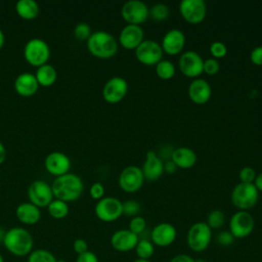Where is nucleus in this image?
I'll return each instance as SVG.
<instances>
[{
    "instance_id": "1",
    "label": "nucleus",
    "mask_w": 262,
    "mask_h": 262,
    "mask_svg": "<svg viewBox=\"0 0 262 262\" xmlns=\"http://www.w3.org/2000/svg\"><path fill=\"white\" fill-rule=\"evenodd\" d=\"M53 196L66 203L80 199L84 190V183L80 176L74 173H67L56 177L51 184Z\"/></svg>"
},
{
    "instance_id": "2",
    "label": "nucleus",
    "mask_w": 262,
    "mask_h": 262,
    "mask_svg": "<svg viewBox=\"0 0 262 262\" xmlns=\"http://www.w3.org/2000/svg\"><path fill=\"white\" fill-rule=\"evenodd\" d=\"M2 244L11 255L16 257L29 256L34 250L33 235L24 227H11L6 230Z\"/></svg>"
},
{
    "instance_id": "3",
    "label": "nucleus",
    "mask_w": 262,
    "mask_h": 262,
    "mask_svg": "<svg viewBox=\"0 0 262 262\" xmlns=\"http://www.w3.org/2000/svg\"><path fill=\"white\" fill-rule=\"evenodd\" d=\"M88 51L100 59L112 58L118 51V42L113 35L105 31H96L86 41Z\"/></svg>"
},
{
    "instance_id": "4",
    "label": "nucleus",
    "mask_w": 262,
    "mask_h": 262,
    "mask_svg": "<svg viewBox=\"0 0 262 262\" xmlns=\"http://www.w3.org/2000/svg\"><path fill=\"white\" fill-rule=\"evenodd\" d=\"M212 241V229L206 222L193 223L186 235L188 248L195 253H202L208 249Z\"/></svg>"
},
{
    "instance_id": "5",
    "label": "nucleus",
    "mask_w": 262,
    "mask_h": 262,
    "mask_svg": "<svg viewBox=\"0 0 262 262\" xmlns=\"http://www.w3.org/2000/svg\"><path fill=\"white\" fill-rule=\"evenodd\" d=\"M24 57L29 64L39 68L50 58V47L43 39H30L24 47Z\"/></svg>"
},
{
    "instance_id": "6",
    "label": "nucleus",
    "mask_w": 262,
    "mask_h": 262,
    "mask_svg": "<svg viewBox=\"0 0 262 262\" xmlns=\"http://www.w3.org/2000/svg\"><path fill=\"white\" fill-rule=\"evenodd\" d=\"M259 191L253 183H238L231 192V203L239 211L252 209L258 202Z\"/></svg>"
},
{
    "instance_id": "7",
    "label": "nucleus",
    "mask_w": 262,
    "mask_h": 262,
    "mask_svg": "<svg viewBox=\"0 0 262 262\" xmlns=\"http://www.w3.org/2000/svg\"><path fill=\"white\" fill-rule=\"evenodd\" d=\"M94 213L102 222H114L123 215V203L114 196H103L97 201Z\"/></svg>"
},
{
    "instance_id": "8",
    "label": "nucleus",
    "mask_w": 262,
    "mask_h": 262,
    "mask_svg": "<svg viewBox=\"0 0 262 262\" xmlns=\"http://www.w3.org/2000/svg\"><path fill=\"white\" fill-rule=\"evenodd\" d=\"M121 14L128 25L140 26L148 18L149 8L142 1L130 0L122 6Z\"/></svg>"
},
{
    "instance_id": "9",
    "label": "nucleus",
    "mask_w": 262,
    "mask_h": 262,
    "mask_svg": "<svg viewBox=\"0 0 262 262\" xmlns=\"http://www.w3.org/2000/svg\"><path fill=\"white\" fill-rule=\"evenodd\" d=\"M255 226L254 217L248 211L235 212L229 220V231L234 238H245L249 236Z\"/></svg>"
},
{
    "instance_id": "10",
    "label": "nucleus",
    "mask_w": 262,
    "mask_h": 262,
    "mask_svg": "<svg viewBox=\"0 0 262 262\" xmlns=\"http://www.w3.org/2000/svg\"><path fill=\"white\" fill-rule=\"evenodd\" d=\"M28 198L30 203L38 208H47L53 201V192L51 185L44 180L33 181L28 188Z\"/></svg>"
},
{
    "instance_id": "11",
    "label": "nucleus",
    "mask_w": 262,
    "mask_h": 262,
    "mask_svg": "<svg viewBox=\"0 0 262 262\" xmlns=\"http://www.w3.org/2000/svg\"><path fill=\"white\" fill-rule=\"evenodd\" d=\"M163 49L154 40H143L135 49V56L139 62L145 66H156L163 59Z\"/></svg>"
},
{
    "instance_id": "12",
    "label": "nucleus",
    "mask_w": 262,
    "mask_h": 262,
    "mask_svg": "<svg viewBox=\"0 0 262 262\" xmlns=\"http://www.w3.org/2000/svg\"><path fill=\"white\" fill-rule=\"evenodd\" d=\"M179 11L185 21L198 25L205 19L207 6L203 0H182L179 4Z\"/></svg>"
},
{
    "instance_id": "13",
    "label": "nucleus",
    "mask_w": 262,
    "mask_h": 262,
    "mask_svg": "<svg viewBox=\"0 0 262 262\" xmlns=\"http://www.w3.org/2000/svg\"><path fill=\"white\" fill-rule=\"evenodd\" d=\"M144 182V177L141 168L137 166H127L119 176L118 183L122 190L133 193L138 191Z\"/></svg>"
},
{
    "instance_id": "14",
    "label": "nucleus",
    "mask_w": 262,
    "mask_h": 262,
    "mask_svg": "<svg viewBox=\"0 0 262 262\" xmlns=\"http://www.w3.org/2000/svg\"><path fill=\"white\" fill-rule=\"evenodd\" d=\"M180 72L188 78L196 79L203 73L204 59L195 51H185L181 54L178 61Z\"/></svg>"
},
{
    "instance_id": "15",
    "label": "nucleus",
    "mask_w": 262,
    "mask_h": 262,
    "mask_svg": "<svg viewBox=\"0 0 262 262\" xmlns=\"http://www.w3.org/2000/svg\"><path fill=\"white\" fill-rule=\"evenodd\" d=\"M128 92V83L122 77H113L106 81L102 88L103 99L112 104L123 100Z\"/></svg>"
},
{
    "instance_id": "16",
    "label": "nucleus",
    "mask_w": 262,
    "mask_h": 262,
    "mask_svg": "<svg viewBox=\"0 0 262 262\" xmlns=\"http://www.w3.org/2000/svg\"><path fill=\"white\" fill-rule=\"evenodd\" d=\"M177 237V230L174 225L168 222L157 224L150 232V242L154 246L165 248L171 246Z\"/></svg>"
},
{
    "instance_id": "17",
    "label": "nucleus",
    "mask_w": 262,
    "mask_h": 262,
    "mask_svg": "<svg viewBox=\"0 0 262 262\" xmlns=\"http://www.w3.org/2000/svg\"><path fill=\"white\" fill-rule=\"evenodd\" d=\"M44 166L49 174L59 177L69 173L71 169V160L61 151H52L46 156Z\"/></svg>"
},
{
    "instance_id": "18",
    "label": "nucleus",
    "mask_w": 262,
    "mask_h": 262,
    "mask_svg": "<svg viewBox=\"0 0 262 262\" xmlns=\"http://www.w3.org/2000/svg\"><path fill=\"white\" fill-rule=\"evenodd\" d=\"M144 40V32L140 26L127 25L119 36V43L128 50H135Z\"/></svg>"
},
{
    "instance_id": "19",
    "label": "nucleus",
    "mask_w": 262,
    "mask_h": 262,
    "mask_svg": "<svg viewBox=\"0 0 262 262\" xmlns=\"http://www.w3.org/2000/svg\"><path fill=\"white\" fill-rule=\"evenodd\" d=\"M141 171L144 180L149 182L157 181L164 173V162L154 150H148L145 155Z\"/></svg>"
},
{
    "instance_id": "20",
    "label": "nucleus",
    "mask_w": 262,
    "mask_h": 262,
    "mask_svg": "<svg viewBox=\"0 0 262 262\" xmlns=\"http://www.w3.org/2000/svg\"><path fill=\"white\" fill-rule=\"evenodd\" d=\"M139 236L130 231L129 229H119L115 231L111 236L112 247L121 253L130 252L135 249Z\"/></svg>"
},
{
    "instance_id": "21",
    "label": "nucleus",
    "mask_w": 262,
    "mask_h": 262,
    "mask_svg": "<svg viewBox=\"0 0 262 262\" xmlns=\"http://www.w3.org/2000/svg\"><path fill=\"white\" fill-rule=\"evenodd\" d=\"M185 46V35L181 30L172 29L168 31L161 43V47L163 52L169 55H176L179 54Z\"/></svg>"
},
{
    "instance_id": "22",
    "label": "nucleus",
    "mask_w": 262,
    "mask_h": 262,
    "mask_svg": "<svg viewBox=\"0 0 262 262\" xmlns=\"http://www.w3.org/2000/svg\"><path fill=\"white\" fill-rule=\"evenodd\" d=\"M212 95V88L210 84L201 78L192 80L188 86V97L195 104L207 103Z\"/></svg>"
},
{
    "instance_id": "23",
    "label": "nucleus",
    "mask_w": 262,
    "mask_h": 262,
    "mask_svg": "<svg viewBox=\"0 0 262 262\" xmlns=\"http://www.w3.org/2000/svg\"><path fill=\"white\" fill-rule=\"evenodd\" d=\"M39 89V84L34 74L21 73L14 80V90L23 97H30L36 94Z\"/></svg>"
},
{
    "instance_id": "24",
    "label": "nucleus",
    "mask_w": 262,
    "mask_h": 262,
    "mask_svg": "<svg viewBox=\"0 0 262 262\" xmlns=\"http://www.w3.org/2000/svg\"><path fill=\"white\" fill-rule=\"evenodd\" d=\"M17 220L25 225H34L41 219V210L30 202L19 204L15 209Z\"/></svg>"
},
{
    "instance_id": "25",
    "label": "nucleus",
    "mask_w": 262,
    "mask_h": 262,
    "mask_svg": "<svg viewBox=\"0 0 262 262\" xmlns=\"http://www.w3.org/2000/svg\"><path fill=\"white\" fill-rule=\"evenodd\" d=\"M195 152L186 146L175 148L171 154V161L180 169H189L196 163Z\"/></svg>"
},
{
    "instance_id": "26",
    "label": "nucleus",
    "mask_w": 262,
    "mask_h": 262,
    "mask_svg": "<svg viewBox=\"0 0 262 262\" xmlns=\"http://www.w3.org/2000/svg\"><path fill=\"white\" fill-rule=\"evenodd\" d=\"M17 15L25 20L35 19L40 12L39 5L34 0H19L15 4Z\"/></svg>"
},
{
    "instance_id": "27",
    "label": "nucleus",
    "mask_w": 262,
    "mask_h": 262,
    "mask_svg": "<svg viewBox=\"0 0 262 262\" xmlns=\"http://www.w3.org/2000/svg\"><path fill=\"white\" fill-rule=\"evenodd\" d=\"M35 77L39 86L50 87L57 80V71L53 66L46 63L37 68Z\"/></svg>"
},
{
    "instance_id": "28",
    "label": "nucleus",
    "mask_w": 262,
    "mask_h": 262,
    "mask_svg": "<svg viewBox=\"0 0 262 262\" xmlns=\"http://www.w3.org/2000/svg\"><path fill=\"white\" fill-rule=\"evenodd\" d=\"M47 211L52 218L63 219L68 216L70 208L68 203L57 199H53V201L47 206Z\"/></svg>"
},
{
    "instance_id": "29",
    "label": "nucleus",
    "mask_w": 262,
    "mask_h": 262,
    "mask_svg": "<svg viewBox=\"0 0 262 262\" xmlns=\"http://www.w3.org/2000/svg\"><path fill=\"white\" fill-rule=\"evenodd\" d=\"M134 250L138 259L149 260L155 253V246L150 239L139 237V241Z\"/></svg>"
},
{
    "instance_id": "30",
    "label": "nucleus",
    "mask_w": 262,
    "mask_h": 262,
    "mask_svg": "<svg viewBox=\"0 0 262 262\" xmlns=\"http://www.w3.org/2000/svg\"><path fill=\"white\" fill-rule=\"evenodd\" d=\"M156 74L162 80H170L175 75V66L170 60L162 59L156 64Z\"/></svg>"
},
{
    "instance_id": "31",
    "label": "nucleus",
    "mask_w": 262,
    "mask_h": 262,
    "mask_svg": "<svg viewBox=\"0 0 262 262\" xmlns=\"http://www.w3.org/2000/svg\"><path fill=\"white\" fill-rule=\"evenodd\" d=\"M57 258L46 249L33 250L28 256L27 262H56Z\"/></svg>"
},
{
    "instance_id": "32",
    "label": "nucleus",
    "mask_w": 262,
    "mask_h": 262,
    "mask_svg": "<svg viewBox=\"0 0 262 262\" xmlns=\"http://www.w3.org/2000/svg\"><path fill=\"white\" fill-rule=\"evenodd\" d=\"M225 222V215L221 210H212L206 219V223L211 229H218L223 226Z\"/></svg>"
},
{
    "instance_id": "33",
    "label": "nucleus",
    "mask_w": 262,
    "mask_h": 262,
    "mask_svg": "<svg viewBox=\"0 0 262 262\" xmlns=\"http://www.w3.org/2000/svg\"><path fill=\"white\" fill-rule=\"evenodd\" d=\"M170 10L166 4L158 3L149 8V16L156 21H163L169 17Z\"/></svg>"
},
{
    "instance_id": "34",
    "label": "nucleus",
    "mask_w": 262,
    "mask_h": 262,
    "mask_svg": "<svg viewBox=\"0 0 262 262\" xmlns=\"http://www.w3.org/2000/svg\"><path fill=\"white\" fill-rule=\"evenodd\" d=\"M74 37L78 41H87L89 37L91 36V28L88 24L86 23H79L75 28H74Z\"/></svg>"
},
{
    "instance_id": "35",
    "label": "nucleus",
    "mask_w": 262,
    "mask_h": 262,
    "mask_svg": "<svg viewBox=\"0 0 262 262\" xmlns=\"http://www.w3.org/2000/svg\"><path fill=\"white\" fill-rule=\"evenodd\" d=\"M146 228V221L143 217L141 216H135L133 218H131L130 223H129V230L132 231L133 233H135L136 235H140L141 233H143V231Z\"/></svg>"
},
{
    "instance_id": "36",
    "label": "nucleus",
    "mask_w": 262,
    "mask_h": 262,
    "mask_svg": "<svg viewBox=\"0 0 262 262\" xmlns=\"http://www.w3.org/2000/svg\"><path fill=\"white\" fill-rule=\"evenodd\" d=\"M210 53L213 56V58L215 59H219V58H223L226 54H227V47L224 43L220 42V41H214L211 43L210 45Z\"/></svg>"
},
{
    "instance_id": "37",
    "label": "nucleus",
    "mask_w": 262,
    "mask_h": 262,
    "mask_svg": "<svg viewBox=\"0 0 262 262\" xmlns=\"http://www.w3.org/2000/svg\"><path fill=\"white\" fill-rule=\"evenodd\" d=\"M140 209V204L136 201L128 200L123 203V215L133 218L135 216H138Z\"/></svg>"
},
{
    "instance_id": "38",
    "label": "nucleus",
    "mask_w": 262,
    "mask_h": 262,
    "mask_svg": "<svg viewBox=\"0 0 262 262\" xmlns=\"http://www.w3.org/2000/svg\"><path fill=\"white\" fill-rule=\"evenodd\" d=\"M219 70H220V64L217 59L211 57V58L204 60L203 73L207 74L208 76H215L218 74Z\"/></svg>"
},
{
    "instance_id": "39",
    "label": "nucleus",
    "mask_w": 262,
    "mask_h": 262,
    "mask_svg": "<svg viewBox=\"0 0 262 262\" xmlns=\"http://www.w3.org/2000/svg\"><path fill=\"white\" fill-rule=\"evenodd\" d=\"M257 174L252 167H244L238 173V177L242 183H254Z\"/></svg>"
},
{
    "instance_id": "40",
    "label": "nucleus",
    "mask_w": 262,
    "mask_h": 262,
    "mask_svg": "<svg viewBox=\"0 0 262 262\" xmlns=\"http://www.w3.org/2000/svg\"><path fill=\"white\" fill-rule=\"evenodd\" d=\"M234 239L235 238L233 237V235L230 233L229 230H222L216 236V242L221 247H229V246H231L233 244Z\"/></svg>"
},
{
    "instance_id": "41",
    "label": "nucleus",
    "mask_w": 262,
    "mask_h": 262,
    "mask_svg": "<svg viewBox=\"0 0 262 262\" xmlns=\"http://www.w3.org/2000/svg\"><path fill=\"white\" fill-rule=\"evenodd\" d=\"M89 193H90V196L93 200H96V201L101 200L104 196V186H103V184L100 183V182H94L90 186Z\"/></svg>"
},
{
    "instance_id": "42",
    "label": "nucleus",
    "mask_w": 262,
    "mask_h": 262,
    "mask_svg": "<svg viewBox=\"0 0 262 262\" xmlns=\"http://www.w3.org/2000/svg\"><path fill=\"white\" fill-rule=\"evenodd\" d=\"M250 60L255 66H262V45L255 47L250 53Z\"/></svg>"
},
{
    "instance_id": "43",
    "label": "nucleus",
    "mask_w": 262,
    "mask_h": 262,
    "mask_svg": "<svg viewBox=\"0 0 262 262\" xmlns=\"http://www.w3.org/2000/svg\"><path fill=\"white\" fill-rule=\"evenodd\" d=\"M73 250L77 255H81L83 253H86L88 250V244L83 238H76L73 243Z\"/></svg>"
},
{
    "instance_id": "44",
    "label": "nucleus",
    "mask_w": 262,
    "mask_h": 262,
    "mask_svg": "<svg viewBox=\"0 0 262 262\" xmlns=\"http://www.w3.org/2000/svg\"><path fill=\"white\" fill-rule=\"evenodd\" d=\"M76 262H99V259L95 253L87 251L86 253L78 255Z\"/></svg>"
},
{
    "instance_id": "45",
    "label": "nucleus",
    "mask_w": 262,
    "mask_h": 262,
    "mask_svg": "<svg viewBox=\"0 0 262 262\" xmlns=\"http://www.w3.org/2000/svg\"><path fill=\"white\" fill-rule=\"evenodd\" d=\"M169 262H194V259L187 254H178L172 257Z\"/></svg>"
},
{
    "instance_id": "46",
    "label": "nucleus",
    "mask_w": 262,
    "mask_h": 262,
    "mask_svg": "<svg viewBox=\"0 0 262 262\" xmlns=\"http://www.w3.org/2000/svg\"><path fill=\"white\" fill-rule=\"evenodd\" d=\"M176 170H177V167L171 160L164 163V172L168 174H173L176 172Z\"/></svg>"
},
{
    "instance_id": "47",
    "label": "nucleus",
    "mask_w": 262,
    "mask_h": 262,
    "mask_svg": "<svg viewBox=\"0 0 262 262\" xmlns=\"http://www.w3.org/2000/svg\"><path fill=\"white\" fill-rule=\"evenodd\" d=\"M253 184L255 185V187L257 188L258 191H261V192H262V172L259 173V174L256 176V178H255Z\"/></svg>"
},
{
    "instance_id": "48",
    "label": "nucleus",
    "mask_w": 262,
    "mask_h": 262,
    "mask_svg": "<svg viewBox=\"0 0 262 262\" xmlns=\"http://www.w3.org/2000/svg\"><path fill=\"white\" fill-rule=\"evenodd\" d=\"M5 159H6V148L4 144L0 141V165L4 163Z\"/></svg>"
},
{
    "instance_id": "49",
    "label": "nucleus",
    "mask_w": 262,
    "mask_h": 262,
    "mask_svg": "<svg viewBox=\"0 0 262 262\" xmlns=\"http://www.w3.org/2000/svg\"><path fill=\"white\" fill-rule=\"evenodd\" d=\"M4 42H5V36H4L3 31L0 29V50L2 49V47L4 45Z\"/></svg>"
},
{
    "instance_id": "50",
    "label": "nucleus",
    "mask_w": 262,
    "mask_h": 262,
    "mask_svg": "<svg viewBox=\"0 0 262 262\" xmlns=\"http://www.w3.org/2000/svg\"><path fill=\"white\" fill-rule=\"evenodd\" d=\"M5 233H6V230H4L2 227H0V243H3Z\"/></svg>"
},
{
    "instance_id": "51",
    "label": "nucleus",
    "mask_w": 262,
    "mask_h": 262,
    "mask_svg": "<svg viewBox=\"0 0 262 262\" xmlns=\"http://www.w3.org/2000/svg\"><path fill=\"white\" fill-rule=\"evenodd\" d=\"M133 262H151L150 260H143V259H135Z\"/></svg>"
},
{
    "instance_id": "52",
    "label": "nucleus",
    "mask_w": 262,
    "mask_h": 262,
    "mask_svg": "<svg viewBox=\"0 0 262 262\" xmlns=\"http://www.w3.org/2000/svg\"><path fill=\"white\" fill-rule=\"evenodd\" d=\"M194 262H208V261H206L204 259H196V260H194Z\"/></svg>"
},
{
    "instance_id": "53",
    "label": "nucleus",
    "mask_w": 262,
    "mask_h": 262,
    "mask_svg": "<svg viewBox=\"0 0 262 262\" xmlns=\"http://www.w3.org/2000/svg\"><path fill=\"white\" fill-rule=\"evenodd\" d=\"M0 262H4V258H3L2 254H0Z\"/></svg>"
},
{
    "instance_id": "54",
    "label": "nucleus",
    "mask_w": 262,
    "mask_h": 262,
    "mask_svg": "<svg viewBox=\"0 0 262 262\" xmlns=\"http://www.w3.org/2000/svg\"><path fill=\"white\" fill-rule=\"evenodd\" d=\"M56 262H67L66 260H63V259H57L56 260Z\"/></svg>"
}]
</instances>
